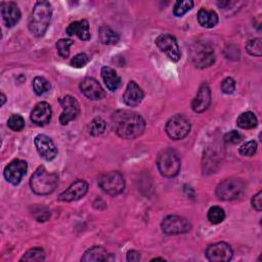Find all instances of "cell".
I'll list each match as a JSON object with an SVG mask.
<instances>
[{
    "instance_id": "cell-25",
    "label": "cell",
    "mask_w": 262,
    "mask_h": 262,
    "mask_svg": "<svg viewBox=\"0 0 262 262\" xmlns=\"http://www.w3.org/2000/svg\"><path fill=\"white\" fill-rule=\"evenodd\" d=\"M99 39L105 45H114L120 41V36L110 27L103 26L99 29Z\"/></svg>"
},
{
    "instance_id": "cell-16",
    "label": "cell",
    "mask_w": 262,
    "mask_h": 262,
    "mask_svg": "<svg viewBox=\"0 0 262 262\" xmlns=\"http://www.w3.org/2000/svg\"><path fill=\"white\" fill-rule=\"evenodd\" d=\"M88 191V184L85 180H76L64 191L58 195L61 202H75L82 199Z\"/></svg>"
},
{
    "instance_id": "cell-32",
    "label": "cell",
    "mask_w": 262,
    "mask_h": 262,
    "mask_svg": "<svg viewBox=\"0 0 262 262\" xmlns=\"http://www.w3.org/2000/svg\"><path fill=\"white\" fill-rule=\"evenodd\" d=\"M246 49L253 56H261V54H262L261 39L255 38V39L249 40L246 44Z\"/></svg>"
},
{
    "instance_id": "cell-38",
    "label": "cell",
    "mask_w": 262,
    "mask_h": 262,
    "mask_svg": "<svg viewBox=\"0 0 262 262\" xmlns=\"http://www.w3.org/2000/svg\"><path fill=\"white\" fill-rule=\"evenodd\" d=\"M235 89V81L231 77L225 78L221 82V90L225 94H231Z\"/></svg>"
},
{
    "instance_id": "cell-27",
    "label": "cell",
    "mask_w": 262,
    "mask_h": 262,
    "mask_svg": "<svg viewBox=\"0 0 262 262\" xmlns=\"http://www.w3.org/2000/svg\"><path fill=\"white\" fill-rule=\"evenodd\" d=\"M225 218L224 210L219 206H213L208 211V220L212 224H219Z\"/></svg>"
},
{
    "instance_id": "cell-15",
    "label": "cell",
    "mask_w": 262,
    "mask_h": 262,
    "mask_svg": "<svg viewBox=\"0 0 262 262\" xmlns=\"http://www.w3.org/2000/svg\"><path fill=\"white\" fill-rule=\"evenodd\" d=\"M34 143L37 148V151L43 159L51 161L56 157L57 148L52 139L47 135L38 134L34 139Z\"/></svg>"
},
{
    "instance_id": "cell-18",
    "label": "cell",
    "mask_w": 262,
    "mask_h": 262,
    "mask_svg": "<svg viewBox=\"0 0 262 262\" xmlns=\"http://www.w3.org/2000/svg\"><path fill=\"white\" fill-rule=\"evenodd\" d=\"M211 103V90L207 84H203L195 97L191 101V108L195 113L205 112Z\"/></svg>"
},
{
    "instance_id": "cell-34",
    "label": "cell",
    "mask_w": 262,
    "mask_h": 262,
    "mask_svg": "<svg viewBox=\"0 0 262 262\" xmlns=\"http://www.w3.org/2000/svg\"><path fill=\"white\" fill-rule=\"evenodd\" d=\"M74 44L71 39H60L56 42V48L58 54L62 57H68L70 55V46Z\"/></svg>"
},
{
    "instance_id": "cell-31",
    "label": "cell",
    "mask_w": 262,
    "mask_h": 262,
    "mask_svg": "<svg viewBox=\"0 0 262 262\" xmlns=\"http://www.w3.org/2000/svg\"><path fill=\"white\" fill-rule=\"evenodd\" d=\"M193 6V1L191 0H182V1H177L174 5L173 13L175 16H182L185 14L188 10H190Z\"/></svg>"
},
{
    "instance_id": "cell-17",
    "label": "cell",
    "mask_w": 262,
    "mask_h": 262,
    "mask_svg": "<svg viewBox=\"0 0 262 262\" xmlns=\"http://www.w3.org/2000/svg\"><path fill=\"white\" fill-rule=\"evenodd\" d=\"M52 111L49 103L46 101L38 102L34 108L31 112V121L38 125V126H44L49 123L51 119Z\"/></svg>"
},
{
    "instance_id": "cell-20",
    "label": "cell",
    "mask_w": 262,
    "mask_h": 262,
    "mask_svg": "<svg viewBox=\"0 0 262 262\" xmlns=\"http://www.w3.org/2000/svg\"><path fill=\"white\" fill-rule=\"evenodd\" d=\"M143 97L142 89L134 81H130L123 94V101L129 106H136L142 101Z\"/></svg>"
},
{
    "instance_id": "cell-14",
    "label": "cell",
    "mask_w": 262,
    "mask_h": 262,
    "mask_svg": "<svg viewBox=\"0 0 262 262\" xmlns=\"http://www.w3.org/2000/svg\"><path fill=\"white\" fill-rule=\"evenodd\" d=\"M80 90L81 92L91 100H99L104 98L105 91L98 83L97 80L91 77H86L80 82Z\"/></svg>"
},
{
    "instance_id": "cell-7",
    "label": "cell",
    "mask_w": 262,
    "mask_h": 262,
    "mask_svg": "<svg viewBox=\"0 0 262 262\" xmlns=\"http://www.w3.org/2000/svg\"><path fill=\"white\" fill-rule=\"evenodd\" d=\"M245 189V183L237 178H228L221 181L216 187V195L221 201L237 199Z\"/></svg>"
},
{
    "instance_id": "cell-4",
    "label": "cell",
    "mask_w": 262,
    "mask_h": 262,
    "mask_svg": "<svg viewBox=\"0 0 262 262\" xmlns=\"http://www.w3.org/2000/svg\"><path fill=\"white\" fill-rule=\"evenodd\" d=\"M157 166L164 177H175L180 171V159L178 154L171 148L161 151L157 159Z\"/></svg>"
},
{
    "instance_id": "cell-28",
    "label": "cell",
    "mask_w": 262,
    "mask_h": 262,
    "mask_svg": "<svg viewBox=\"0 0 262 262\" xmlns=\"http://www.w3.org/2000/svg\"><path fill=\"white\" fill-rule=\"evenodd\" d=\"M105 128H106L105 121L100 117H96L89 124V133L93 136H98L104 132Z\"/></svg>"
},
{
    "instance_id": "cell-8",
    "label": "cell",
    "mask_w": 262,
    "mask_h": 262,
    "mask_svg": "<svg viewBox=\"0 0 262 262\" xmlns=\"http://www.w3.org/2000/svg\"><path fill=\"white\" fill-rule=\"evenodd\" d=\"M189 120L180 114L171 117L166 123V133L173 140L183 139L190 131Z\"/></svg>"
},
{
    "instance_id": "cell-30",
    "label": "cell",
    "mask_w": 262,
    "mask_h": 262,
    "mask_svg": "<svg viewBox=\"0 0 262 262\" xmlns=\"http://www.w3.org/2000/svg\"><path fill=\"white\" fill-rule=\"evenodd\" d=\"M50 83L43 77H36L33 80V89L37 95H43L50 89Z\"/></svg>"
},
{
    "instance_id": "cell-21",
    "label": "cell",
    "mask_w": 262,
    "mask_h": 262,
    "mask_svg": "<svg viewBox=\"0 0 262 262\" xmlns=\"http://www.w3.org/2000/svg\"><path fill=\"white\" fill-rule=\"evenodd\" d=\"M66 32L69 36H74V35L78 36L79 39H81L82 41H88L91 38L89 23L86 19H81V20L71 23L68 26Z\"/></svg>"
},
{
    "instance_id": "cell-36",
    "label": "cell",
    "mask_w": 262,
    "mask_h": 262,
    "mask_svg": "<svg viewBox=\"0 0 262 262\" xmlns=\"http://www.w3.org/2000/svg\"><path fill=\"white\" fill-rule=\"evenodd\" d=\"M89 61V57L87 54L85 53H79L77 55H75L72 59H71V66L77 69L83 68L85 67Z\"/></svg>"
},
{
    "instance_id": "cell-13",
    "label": "cell",
    "mask_w": 262,
    "mask_h": 262,
    "mask_svg": "<svg viewBox=\"0 0 262 262\" xmlns=\"http://www.w3.org/2000/svg\"><path fill=\"white\" fill-rule=\"evenodd\" d=\"M59 103L62 107V113L59 116V122L61 125H67L69 122L77 118L80 112V106L76 98L71 95L60 97Z\"/></svg>"
},
{
    "instance_id": "cell-10",
    "label": "cell",
    "mask_w": 262,
    "mask_h": 262,
    "mask_svg": "<svg viewBox=\"0 0 262 262\" xmlns=\"http://www.w3.org/2000/svg\"><path fill=\"white\" fill-rule=\"evenodd\" d=\"M156 44L158 48L164 52L172 61H178L180 59L181 52L174 36L170 34H161L157 38Z\"/></svg>"
},
{
    "instance_id": "cell-19",
    "label": "cell",
    "mask_w": 262,
    "mask_h": 262,
    "mask_svg": "<svg viewBox=\"0 0 262 262\" xmlns=\"http://www.w3.org/2000/svg\"><path fill=\"white\" fill-rule=\"evenodd\" d=\"M1 15L6 27L11 28L20 18V10L14 2H2L1 3Z\"/></svg>"
},
{
    "instance_id": "cell-26",
    "label": "cell",
    "mask_w": 262,
    "mask_h": 262,
    "mask_svg": "<svg viewBox=\"0 0 262 262\" xmlns=\"http://www.w3.org/2000/svg\"><path fill=\"white\" fill-rule=\"evenodd\" d=\"M236 124L239 128H243V129H253L257 126L258 120L254 113L245 112L237 117Z\"/></svg>"
},
{
    "instance_id": "cell-6",
    "label": "cell",
    "mask_w": 262,
    "mask_h": 262,
    "mask_svg": "<svg viewBox=\"0 0 262 262\" xmlns=\"http://www.w3.org/2000/svg\"><path fill=\"white\" fill-rule=\"evenodd\" d=\"M98 185L105 193L117 195L124 190L125 180L119 171H111L99 175Z\"/></svg>"
},
{
    "instance_id": "cell-41",
    "label": "cell",
    "mask_w": 262,
    "mask_h": 262,
    "mask_svg": "<svg viewBox=\"0 0 262 262\" xmlns=\"http://www.w3.org/2000/svg\"><path fill=\"white\" fill-rule=\"evenodd\" d=\"M1 105H3L4 103H5V101H6V97H5V95H4V93H1Z\"/></svg>"
},
{
    "instance_id": "cell-2",
    "label": "cell",
    "mask_w": 262,
    "mask_h": 262,
    "mask_svg": "<svg viewBox=\"0 0 262 262\" xmlns=\"http://www.w3.org/2000/svg\"><path fill=\"white\" fill-rule=\"evenodd\" d=\"M52 16L51 4L48 1H38L29 18V30L37 37H41L47 31Z\"/></svg>"
},
{
    "instance_id": "cell-39",
    "label": "cell",
    "mask_w": 262,
    "mask_h": 262,
    "mask_svg": "<svg viewBox=\"0 0 262 262\" xmlns=\"http://www.w3.org/2000/svg\"><path fill=\"white\" fill-rule=\"evenodd\" d=\"M252 206L253 208L260 212L262 210V191H258L252 199Z\"/></svg>"
},
{
    "instance_id": "cell-12",
    "label": "cell",
    "mask_w": 262,
    "mask_h": 262,
    "mask_svg": "<svg viewBox=\"0 0 262 262\" xmlns=\"http://www.w3.org/2000/svg\"><path fill=\"white\" fill-rule=\"evenodd\" d=\"M28 170V164L26 161L24 160H13L12 162H10L4 169V177L5 179L13 184V185H17L20 180L23 179V177L26 175Z\"/></svg>"
},
{
    "instance_id": "cell-37",
    "label": "cell",
    "mask_w": 262,
    "mask_h": 262,
    "mask_svg": "<svg viewBox=\"0 0 262 262\" xmlns=\"http://www.w3.org/2000/svg\"><path fill=\"white\" fill-rule=\"evenodd\" d=\"M223 139H224V141H225L226 143L236 144V143H238V142L242 141L243 135H242L238 131H236V130H231V131H229V132H227V133L224 134Z\"/></svg>"
},
{
    "instance_id": "cell-29",
    "label": "cell",
    "mask_w": 262,
    "mask_h": 262,
    "mask_svg": "<svg viewBox=\"0 0 262 262\" xmlns=\"http://www.w3.org/2000/svg\"><path fill=\"white\" fill-rule=\"evenodd\" d=\"M45 252L41 248H33L27 251L20 258V261H44Z\"/></svg>"
},
{
    "instance_id": "cell-24",
    "label": "cell",
    "mask_w": 262,
    "mask_h": 262,
    "mask_svg": "<svg viewBox=\"0 0 262 262\" xmlns=\"http://www.w3.org/2000/svg\"><path fill=\"white\" fill-rule=\"evenodd\" d=\"M106 250L101 246H93L92 248L88 249L81 258V261L84 262H91V261H105L107 260Z\"/></svg>"
},
{
    "instance_id": "cell-11",
    "label": "cell",
    "mask_w": 262,
    "mask_h": 262,
    "mask_svg": "<svg viewBox=\"0 0 262 262\" xmlns=\"http://www.w3.org/2000/svg\"><path fill=\"white\" fill-rule=\"evenodd\" d=\"M232 248L224 242L215 243L206 249V257L211 262H227L232 258Z\"/></svg>"
},
{
    "instance_id": "cell-23",
    "label": "cell",
    "mask_w": 262,
    "mask_h": 262,
    "mask_svg": "<svg viewBox=\"0 0 262 262\" xmlns=\"http://www.w3.org/2000/svg\"><path fill=\"white\" fill-rule=\"evenodd\" d=\"M198 21L199 24L207 29H211L218 24V14L214 10L207 8H201L198 12Z\"/></svg>"
},
{
    "instance_id": "cell-33",
    "label": "cell",
    "mask_w": 262,
    "mask_h": 262,
    "mask_svg": "<svg viewBox=\"0 0 262 262\" xmlns=\"http://www.w3.org/2000/svg\"><path fill=\"white\" fill-rule=\"evenodd\" d=\"M7 126L13 131H20L25 127V120L20 115L13 114L7 121Z\"/></svg>"
},
{
    "instance_id": "cell-42",
    "label": "cell",
    "mask_w": 262,
    "mask_h": 262,
    "mask_svg": "<svg viewBox=\"0 0 262 262\" xmlns=\"http://www.w3.org/2000/svg\"><path fill=\"white\" fill-rule=\"evenodd\" d=\"M156 260H161V261H164L163 258H154L151 261H156Z\"/></svg>"
},
{
    "instance_id": "cell-35",
    "label": "cell",
    "mask_w": 262,
    "mask_h": 262,
    "mask_svg": "<svg viewBox=\"0 0 262 262\" xmlns=\"http://www.w3.org/2000/svg\"><path fill=\"white\" fill-rule=\"evenodd\" d=\"M257 142L255 140H250L246 143H244L238 151L242 156H245V157H252L255 155V152L257 151Z\"/></svg>"
},
{
    "instance_id": "cell-5",
    "label": "cell",
    "mask_w": 262,
    "mask_h": 262,
    "mask_svg": "<svg viewBox=\"0 0 262 262\" xmlns=\"http://www.w3.org/2000/svg\"><path fill=\"white\" fill-rule=\"evenodd\" d=\"M189 55L192 63L200 69L208 68L215 61V53L212 46L206 42H194L189 49Z\"/></svg>"
},
{
    "instance_id": "cell-40",
    "label": "cell",
    "mask_w": 262,
    "mask_h": 262,
    "mask_svg": "<svg viewBox=\"0 0 262 262\" xmlns=\"http://www.w3.org/2000/svg\"><path fill=\"white\" fill-rule=\"evenodd\" d=\"M140 253L139 252H137V251H135V250H131V251H129L128 253H127V261H134V262H136V261H139L140 260Z\"/></svg>"
},
{
    "instance_id": "cell-1",
    "label": "cell",
    "mask_w": 262,
    "mask_h": 262,
    "mask_svg": "<svg viewBox=\"0 0 262 262\" xmlns=\"http://www.w3.org/2000/svg\"><path fill=\"white\" fill-rule=\"evenodd\" d=\"M112 120L115 132L123 139H134L140 136L145 129L144 119L131 111H117Z\"/></svg>"
},
{
    "instance_id": "cell-22",
    "label": "cell",
    "mask_w": 262,
    "mask_h": 262,
    "mask_svg": "<svg viewBox=\"0 0 262 262\" xmlns=\"http://www.w3.org/2000/svg\"><path fill=\"white\" fill-rule=\"evenodd\" d=\"M101 78L110 91H116L121 86V78L117 72L110 67L101 68Z\"/></svg>"
},
{
    "instance_id": "cell-3",
    "label": "cell",
    "mask_w": 262,
    "mask_h": 262,
    "mask_svg": "<svg viewBox=\"0 0 262 262\" xmlns=\"http://www.w3.org/2000/svg\"><path fill=\"white\" fill-rule=\"evenodd\" d=\"M58 182V176L53 172H48L44 167H39L30 179L31 189L39 195L51 193Z\"/></svg>"
},
{
    "instance_id": "cell-9",
    "label": "cell",
    "mask_w": 262,
    "mask_h": 262,
    "mask_svg": "<svg viewBox=\"0 0 262 262\" xmlns=\"http://www.w3.org/2000/svg\"><path fill=\"white\" fill-rule=\"evenodd\" d=\"M161 227L164 233L170 235L185 233L191 228L187 219L177 215H169L165 217L162 221Z\"/></svg>"
}]
</instances>
